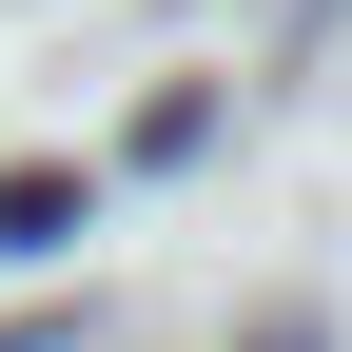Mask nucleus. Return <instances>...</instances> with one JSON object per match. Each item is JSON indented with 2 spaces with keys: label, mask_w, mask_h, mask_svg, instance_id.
<instances>
[{
  "label": "nucleus",
  "mask_w": 352,
  "mask_h": 352,
  "mask_svg": "<svg viewBox=\"0 0 352 352\" xmlns=\"http://www.w3.org/2000/svg\"><path fill=\"white\" fill-rule=\"evenodd\" d=\"M59 235H78V176L20 157V176H0V254H59Z\"/></svg>",
  "instance_id": "1"
}]
</instances>
